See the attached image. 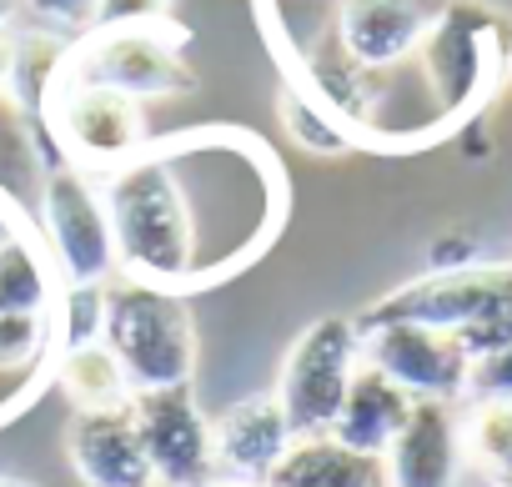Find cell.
Masks as SVG:
<instances>
[{"instance_id":"cell-1","label":"cell","mask_w":512,"mask_h":487,"mask_svg":"<svg viewBox=\"0 0 512 487\" xmlns=\"http://www.w3.org/2000/svg\"><path fill=\"white\" fill-rule=\"evenodd\" d=\"M116 272L196 292L256 262L287 221V176L251 131H181L146 141L101 176Z\"/></svg>"},{"instance_id":"cell-2","label":"cell","mask_w":512,"mask_h":487,"mask_svg":"<svg viewBox=\"0 0 512 487\" xmlns=\"http://www.w3.org/2000/svg\"><path fill=\"white\" fill-rule=\"evenodd\" d=\"M101 342L116 352L121 372L136 392L151 387H186L196 377V317L181 292L111 277L106 282V312H101Z\"/></svg>"},{"instance_id":"cell-3","label":"cell","mask_w":512,"mask_h":487,"mask_svg":"<svg viewBox=\"0 0 512 487\" xmlns=\"http://www.w3.org/2000/svg\"><path fill=\"white\" fill-rule=\"evenodd\" d=\"M357 322H427L457 332L467 357H487L512 342V267H462V272H427L382 302H372Z\"/></svg>"},{"instance_id":"cell-4","label":"cell","mask_w":512,"mask_h":487,"mask_svg":"<svg viewBox=\"0 0 512 487\" xmlns=\"http://www.w3.org/2000/svg\"><path fill=\"white\" fill-rule=\"evenodd\" d=\"M71 81H91V86H111L131 101H176L191 96L201 86V76L186 61V31L166 16V21H146V26H96L81 41H71V61H66Z\"/></svg>"},{"instance_id":"cell-5","label":"cell","mask_w":512,"mask_h":487,"mask_svg":"<svg viewBox=\"0 0 512 487\" xmlns=\"http://www.w3.org/2000/svg\"><path fill=\"white\" fill-rule=\"evenodd\" d=\"M36 226L66 287H106L116 277V231L101 176L51 156L36 186Z\"/></svg>"},{"instance_id":"cell-6","label":"cell","mask_w":512,"mask_h":487,"mask_svg":"<svg viewBox=\"0 0 512 487\" xmlns=\"http://www.w3.org/2000/svg\"><path fill=\"white\" fill-rule=\"evenodd\" d=\"M41 131L51 141V151L91 176H111L116 166H126L136 151H146L151 126H146V106L111 91V86H91V81H61Z\"/></svg>"},{"instance_id":"cell-7","label":"cell","mask_w":512,"mask_h":487,"mask_svg":"<svg viewBox=\"0 0 512 487\" xmlns=\"http://www.w3.org/2000/svg\"><path fill=\"white\" fill-rule=\"evenodd\" d=\"M362 367V327L352 317H317L297 332L277 372V402L302 432H332L352 372Z\"/></svg>"},{"instance_id":"cell-8","label":"cell","mask_w":512,"mask_h":487,"mask_svg":"<svg viewBox=\"0 0 512 487\" xmlns=\"http://www.w3.org/2000/svg\"><path fill=\"white\" fill-rule=\"evenodd\" d=\"M362 327V362L392 377L417 402H457L467 397L472 357L457 332L427 322H357Z\"/></svg>"},{"instance_id":"cell-9","label":"cell","mask_w":512,"mask_h":487,"mask_svg":"<svg viewBox=\"0 0 512 487\" xmlns=\"http://www.w3.org/2000/svg\"><path fill=\"white\" fill-rule=\"evenodd\" d=\"M131 417L141 427L156 487H206L216 477L211 457V417L201 412L191 382L186 387H151L131 397Z\"/></svg>"},{"instance_id":"cell-10","label":"cell","mask_w":512,"mask_h":487,"mask_svg":"<svg viewBox=\"0 0 512 487\" xmlns=\"http://www.w3.org/2000/svg\"><path fill=\"white\" fill-rule=\"evenodd\" d=\"M66 457L81 487H156L131 402L106 412H76L66 427Z\"/></svg>"},{"instance_id":"cell-11","label":"cell","mask_w":512,"mask_h":487,"mask_svg":"<svg viewBox=\"0 0 512 487\" xmlns=\"http://www.w3.org/2000/svg\"><path fill=\"white\" fill-rule=\"evenodd\" d=\"M297 427L287 422L277 392H256L211 417V457L221 477H246V482H267L282 452L292 447Z\"/></svg>"},{"instance_id":"cell-12","label":"cell","mask_w":512,"mask_h":487,"mask_svg":"<svg viewBox=\"0 0 512 487\" xmlns=\"http://www.w3.org/2000/svg\"><path fill=\"white\" fill-rule=\"evenodd\" d=\"M462 457V417L452 402H412V417L382 452V472L387 487H457Z\"/></svg>"},{"instance_id":"cell-13","label":"cell","mask_w":512,"mask_h":487,"mask_svg":"<svg viewBox=\"0 0 512 487\" xmlns=\"http://www.w3.org/2000/svg\"><path fill=\"white\" fill-rule=\"evenodd\" d=\"M412 402H417V397H407L392 377H382L372 362H362V367L352 372V382H347V397H342V407H337L332 437H342V442L357 447V452L382 457V452L392 447V437L402 432V422L412 417Z\"/></svg>"},{"instance_id":"cell-14","label":"cell","mask_w":512,"mask_h":487,"mask_svg":"<svg viewBox=\"0 0 512 487\" xmlns=\"http://www.w3.org/2000/svg\"><path fill=\"white\" fill-rule=\"evenodd\" d=\"M267 487H387L382 457L347 447L332 432H302L272 467Z\"/></svg>"},{"instance_id":"cell-15","label":"cell","mask_w":512,"mask_h":487,"mask_svg":"<svg viewBox=\"0 0 512 487\" xmlns=\"http://www.w3.org/2000/svg\"><path fill=\"white\" fill-rule=\"evenodd\" d=\"M51 382L61 387V397L71 402V412H106V407H126L136 397L131 377L121 372L116 352L101 337L96 342H81V347H66L56 357Z\"/></svg>"},{"instance_id":"cell-16","label":"cell","mask_w":512,"mask_h":487,"mask_svg":"<svg viewBox=\"0 0 512 487\" xmlns=\"http://www.w3.org/2000/svg\"><path fill=\"white\" fill-rule=\"evenodd\" d=\"M66 61H71V41L46 31V26H36V31L11 41V91L6 96L16 101V111L26 121L46 116L56 86L66 81Z\"/></svg>"},{"instance_id":"cell-17","label":"cell","mask_w":512,"mask_h":487,"mask_svg":"<svg viewBox=\"0 0 512 487\" xmlns=\"http://www.w3.org/2000/svg\"><path fill=\"white\" fill-rule=\"evenodd\" d=\"M462 452L497 477V487H512V397H472L462 417Z\"/></svg>"},{"instance_id":"cell-18","label":"cell","mask_w":512,"mask_h":487,"mask_svg":"<svg viewBox=\"0 0 512 487\" xmlns=\"http://www.w3.org/2000/svg\"><path fill=\"white\" fill-rule=\"evenodd\" d=\"M282 126H287V136L302 146V151H322V156H342V151H352V141H347V131L322 111V106H312L302 91H282Z\"/></svg>"},{"instance_id":"cell-19","label":"cell","mask_w":512,"mask_h":487,"mask_svg":"<svg viewBox=\"0 0 512 487\" xmlns=\"http://www.w3.org/2000/svg\"><path fill=\"white\" fill-rule=\"evenodd\" d=\"M21 6L36 16V26H46V31L66 36V41H81L96 26L101 0H21Z\"/></svg>"},{"instance_id":"cell-20","label":"cell","mask_w":512,"mask_h":487,"mask_svg":"<svg viewBox=\"0 0 512 487\" xmlns=\"http://www.w3.org/2000/svg\"><path fill=\"white\" fill-rule=\"evenodd\" d=\"M467 397H512V342L472 362Z\"/></svg>"},{"instance_id":"cell-21","label":"cell","mask_w":512,"mask_h":487,"mask_svg":"<svg viewBox=\"0 0 512 487\" xmlns=\"http://www.w3.org/2000/svg\"><path fill=\"white\" fill-rule=\"evenodd\" d=\"M166 16H171V0H101L96 26H146V21H166Z\"/></svg>"},{"instance_id":"cell-22","label":"cell","mask_w":512,"mask_h":487,"mask_svg":"<svg viewBox=\"0 0 512 487\" xmlns=\"http://www.w3.org/2000/svg\"><path fill=\"white\" fill-rule=\"evenodd\" d=\"M26 226H36V211H26V206L16 201V191L0 186V247H6L11 236H21Z\"/></svg>"},{"instance_id":"cell-23","label":"cell","mask_w":512,"mask_h":487,"mask_svg":"<svg viewBox=\"0 0 512 487\" xmlns=\"http://www.w3.org/2000/svg\"><path fill=\"white\" fill-rule=\"evenodd\" d=\"M472 267V241L467 236H447L432 247V272H462Z\"/></svg>"},{"instance_id":"cell-24","label":"cell","mask_w":512,"mask_h":487,"mask_svg":"<svg viewBox=\"0 0 512 487\" xmlns=\"http://www.w3.org/2000/svg\"><path fill=\"white\" fill-rule=\"evenodd\" d=\"M11 91V36H0V101Z\"/></svg>"},{"instance_id":"cell-25","label":"cell","mask_w":512,"mask_h":487,"mask_svg":"<svg viewBox=\"0 0 512 487\" xmlns=\"http://www.w3.org/2000/svg\"><path fill=\"white\" fill-rule=\"evenodd\" d=\"M16 16H21V0H0V36H11Z\"/></svg>"},{"instance_id":"cell-26","label":"cell","mask_w":512,"mask_h":487,"mask_svg":"<svg viewBox=\"0 0 512 487\" xmlns=\"http://www.w3.org/2000/svg\"><path fill=\"white\" fill-rule=\"evenodd\" d=\"M206 487H267V482H246V477H221V472H216Z\"/></svg>"},{"instance_id":"cell-27","label":"cell","mask_w":512,"mask_h":487,"mask_svg":"<svg viewBox=\"0 0 512 487\" xmlns=\"http://www.w3.org/2000/svg\"><path fill=\"white\" fill-rule=\"evenodd\" d=\"M0 487H36V482H21V477H0Z\"/></svg>"}]
</instances>
